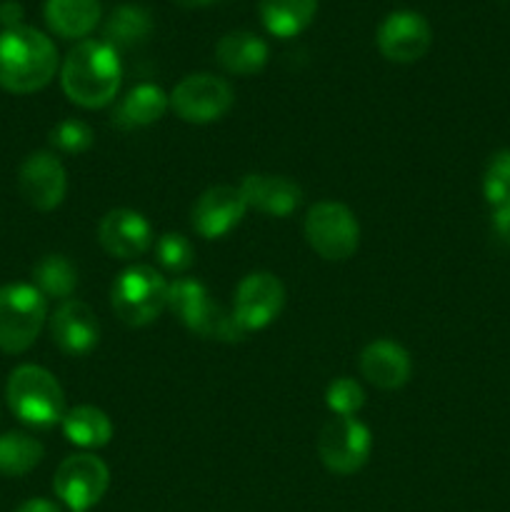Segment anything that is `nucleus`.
<instances>
[{
  "label": "nucleus",
  "instance_id": "1",
  "mask_svg": "<svg viewBox=\"0 0 510 512\" xmlns=\"http://www.w3.org/2000/svg\"><path fill=\"white\" fill-rule=\"evenodd\" d=\"M123 80V65L113 45L105 40H80L70 48L63 68H60V85L70 103L80 108H105L115 100Z\"/></svg>",
  "mask_w": 510,
  "mask_h": 512
},
{
  "label": "nucleus",
  "instance_id": "2",
  "mask_svg": "<svg viewBox=\"0 0 510 512\" xmlns=\"http://www.w3.org/2000/svg\"><path fill=\"white\" fill-rule=\"evenodd\" d=\"M58 73V48L38 28L18 25L0 33V88L15 95L43 90Z\"/></svg>",
  "mask_w": 510,
  "mask_h": 512
},
{
  "label": "nucleus",
  "instance_id": "3",
  "mask_svg": "<svg viewBox=\"0 0 510 512\" xmlns=\"http://www.w3.org/2000/svg\"><path fill=\"white\" fill-rule=\"evenodd\" d=\"M8 408L30 428H53L65 415V395L50 370L40 365H20L5 385Z\"/></svg>",
  "mask_w": 510,
  "mask_h": 512
},
{
  "label": "nucleus",
  "instance_id": "4",
  "mask_svg": "<svg viewBox=\"0 0 510 512\" xmlns=\"http://www.w3.org/2000/svg\"><path fill=\"white\" fill-rule=\"evenodd\" d=\"M168 310L180 318L188 330L198 333L200 338L223 340V343H240L245 330L240 328L233 313L215 303L203 283L193 278H178L168 288Z\"/></svg>",
  "mask_w": 510,
  "mask_h": 512
},
{
  "label": "nucleus",
  "instance_id": "5",
  "mask_svg": "<svg viewBox=\"0 0 510 512\" xmlns=\"http://www.w3.org/2000/svg\"><path fill=\"white\" fill-rule=\"evenodd\" d=\"M170 283L150 265H130L115 278L110 303L115 315L130 328H143L160 318L168 308Z\"/></svg>",
  "mask_w": 510,
  "mask_h": 512
},
{
  "label": "nucleus",
  "instance_id": "6",
  "mask_svg": "<svg viewBox=\"0 0 510 512\" xmlns=\"http://www.w3.org/2000/svg\"><path fill=\"white\" fill-rule=\"evenodd\" d=\"M48 318L45 295L35 285L10 283L0 288V350L25 353L38 340Z\"/></svg>",
  "mask_w": 510,
  "mask_h": 512
},
{
  "label": "nucleus",
  "instance_id": "7",
  "mask_svg": "<svg viewBox=\"0 0 510 512\" xmlns=\"http://www.w3.org/2000/svg\"><path fill=\"white\" fill-rule=\"evenodd\" d=\"M308 245L330 263L353 258L360 243V225L353 210L335 200H320L305 215Z\"/></svg>",
  "mask_w": 510,
  "mask_h": 512
},
{
  "label": "nucleus",
  "instance_id": "8",
  "mask_svg": "<svg viewBox=\"0 0 510 512\" xmlns=\"http://www.w3.org/2000/svg\"><path fill=\"white\" fill-rule=\"evenodd\" d=\"M233 88L228 80L213 73H193L180 80L170 93V108L180 120L193 125H208L223 118L233 108Z\"/></svg>",
  "mask_w": 510,
  "mask_h": 512
},
{
  "label": "nucleus",
  "instance_id": "9",
  "mask_svg": "<svg viewBox=\"0 0 510 512\" xmlns=\"http://www.w3.org/2000/svg\"><path fill=\"white\" fill-rule=\"evenodd\" d=\"M373 435L358 418H340L323 425L318 435V455L325 468L335 475H353L368 463Z\"/></svg>",
  "mask_w": 510,
  "mask_h": 512
},
{
  "label": "nucleus",
  "instance_id": "10",
  "mask_svg": "<svg viewBox=\"0 0 510 512\" xmlns=\"http://www.w3.org/2000/svg\"><path fill=\"white\" fill-rule=\"evenodd\" d=\"M110 485V470L90 453L70 455L55 470L53 490L70 510H88L100 503Z\"/></svg>",
  "mask_w": 510,
  "mask_h": 512
},
{
  "label": "nucleus",
  "instance_id": "11",
  "mask_svg": "<svg viewBox=\"0 0 510 512\" xmlns=\"http://www.w3.org/2000/svg\"><path fill=\"white\" fill-rule=\"evenodd\" d=\"M285 305V288L273 273H250L235 288L233 315L245 333L273 323Z\"/></svg>",
  "mask_w": 510,
  "mask_h": 512
},
{
  "label": "nucleus",
  "instance_id": "12",
  "mask_svg": "<svg viewBox=\"0 0 510 512\" xmlns=\"http://www.w3.org/2000/svg\"><path fill=\"white\" fill-rule=\"evenodd\" d=\"M375 43H378L383 58H388L390 63H415L430 50L433 30L420 13L398 10L380 23Z\"/></svg>",
  "mask_w": 510,
  "mask_h": 512
},
{
  "label": "nucleus",
  "instance_id": "13",
  "mask_svg": "<svg viewBox=\"0 0 510 512\" xmlns=\"http://www.w3.org/2000/svg\"><path fill=\"white\" fill-rule=\"evenodd\" d=\"M18 190L25 203L33 205L40 213L55 210L63 203L65 190H68L63 163L45 150L28 155L18 170Z\"/></svg>",
  "mask_w": 510,
  "mask_h": 512
},
{
  "label": "nucleus",
  "instance_id": "14",
  "mask_svg": "<svg viewBox=\"0 0 510 512\" xmlns=\"http://www.w3.org/2000/svg\"><path fill=\"white\" fill-rule=\"evenodd\" d=\"M248 213L243 193L235 185H213L193 205V228L200 238L218 240L238 228Z\"/></svg>",
  "mask_w": 510,
  "mask_h": 512
},
{
  "label": "nucleus",
  "instance_id": "15",
  "mask_svg": "<svg viewBox=\"0 0 510 512\" xmlns=\"http://www.w3.org/2000/svg\"><path fill=\"white\" fill-rule=\"evenodd\" d=\"M98 240L108 255L118 260H135L153 245V228L138 210L118 208L103 215Z\"/></svg>",
  "mask_w": 510,
  "mask_h": 512
},
{
  "label": "nucleus",
  "instance_id": "16",
  "mask_svg": "<svg viewBox=\"0 0 510 512\" xmlns=\"http://www.w3.org/2000/svg\"><path fill=\"white\" fill-rule=\"evenodd\" d=\"M50 335L65 355L80 358V355H88L90 350H95L100 340V325L90 305L70 298L63 300L50 315Z\"/></svg>",
  "mask_w": 510,
  "mask_h": 512
},
{
  "label": "nucleus",
  "instance_id": "17",
  "mask_svg": "<svg viewBox=\"0 0 510 512\" xmlns=\"http://www.w3.org/2000/svg\"><path fill=\"white\" fill-rule=\"evenodd\" d=\"M238 188L248 208L273 218H288L303 203V188L285 175H245Z\"/></svg>",
  "mask_w": 510,
  "mask_h": 512
},
{
  "label": "nucleus",
  "instance_id": "18",
  "mask_svg": "<svg viewBox=\"0 0 510 512\" xmlns=\"http://www.w3.org/2000/svg\"><path fill=\"white\" fill-rule=\"evenodd\" d=\"M360 373L370 385L380 390L403 388L413 373V363L403 345L395 340H373L360 353Z\"/></svg>",
  "mask_w": 510,
  "mask_h": 512
},
{
  "label": "nucleus",
  "instance_id": "19",
  "mask_svg": "<svg viewBox=\"0 0 510 512\" xmlns=\"http://www.w3.org/2000/svg\"><path fill=\"white\" fill-rule=\"evenodd\" d=\"M170 108V98L163 93V88L153 83H140L133 90H128L125 98L118 100L113 110V125L120 130L148 128L158 123Z\"/></svg>",
  "mask_w": 510,
  "mask_h": 512
},
{
  "label": "nucleus",
  "instance_id": "20",
  "mask_svg": "<svg viewBox=\"0 0 510 512\" xmlns=\"http://www.w3.org/2000/svg\"><path fill=\"white\" fill-rule=\"evenodd\" d=\"M268 43L250 30H233L225 33L215 45V58L220 68L230 75H255L268 63Z\"/></svg>",
  "mask_w": 510,
  "mask_h": 512
},
{
  "label": "nucleus",
  "instance_id": "21",
  "mask_svg": "<svg viewBox=\"0 0 510 512\" xmlns=\"http://www.w3.org/2000/svg\"><path fill=\"white\" fill-rule=\"evenodd\" d=\"M43 15L48 28L65 40H80L100 23V0H45Z\"/></svg>",
  "mask_w": 510,
  "mask_h": 512
},
{
  "label": "nucleus",
  "instance_id": "22",
  "mask_svg": "<svg viewBox=\"0 0 510 512\" xmlns=\"http://www.w3.org/2000/svg\"><path fill=\"white\" fill-rule=\"evenodd\" d=\"M260 23L275 38H295L313 23L318 0H260Z\"/></svg>",
  "mask_w": 510,
  "mask_h": 512
},
{
  "label": "nucleus",
  "instance_id": "23",
  "mask_svg": "<svg viewBox=\"0 0 510 512\" xmlns=\"http://www.w3.org/2000/svg\"><path fill=\"white\" fill-rule=\"evenodd\" d=\"M60 428L70 443L85 450L105 448L113 438V423L95 405H78V408L68 410L60 420Z\"/></svg>",
  "mask_w": 510,
  "mask_h": 512
},
{
  "label": "nucleus",
  "instance_id": "24",
  "mask_svg": "<svg viewBox=\"0 0 510 512\" xmlns=\"http://www.w3.org/2000/svg\"><path fill=\"white\" fill-rule=\"evenodd\" d=\"M153 30V20L150 13L143 5L125 3L110 13V18L105 20L103 28V40L108 45H113L115 50H128L135 45L145 43Z\"/></svg>",
  "mask_w": 510,
  "mask_h": 512
},
{
  "label": "nucleus",
  "instance_id": "25",
  "mask_svg": "<svg viewBox=\"0 0 510 512\" xmlns=\"http://www.w3.org/2000/svg\"><path fill=\"white\" fill-rule=\"evenodd\" d=\"M45 448L38 438L20 430L0 435V475L8 478H20L35 470L43 460Z\"/></svg>",
  "mask_w": 510,
  "mask_h": 512
},
{
  "label": "nucleus",
  "instance_id": "26",
  "mask_svg": "<svg viewBox=\"0 0 510 512\" xmlns=\"http://www.w3.org/2000/svg\"><path fill=\"white\" fill-rule=\"evenodd\" d=\"M33 285L45 298H55L63 303V300H70V295L78 288V268L65 255H45L35 263Z\"/></svg>",
  "mask_w": 510,
  "mask_h": 512
},
{
  "label": "nucleus",
  "instance_id": "27",
  "mask_svg": "<svg viewBox=\"0 0 510 512\" xmlns=\"http://www.w3.org/2000/svg\"><path fill=\"white\" fill-rule=\"evenodd\" d=\"M155 258L170 273H185L195 263V248L185 235L165 233L155 243Z\"/></svg>",
  "mask_w": 510,
  "mask_h": 512
},
{
  "label": "nucleus",
  "instance_id": "28",
  "mask_svg": "<svg viewBox=\"0 0 510 512\" xmlns=\"http://www.w3.org/2000/svg\"><path fill=\"white\" fill-rule=\"evenodd\" d=\"M483 195L493 208L510 203V150H500L490 158L483 175Z\"/></svg>",
  "mask_w": 510,
  "mask_h": 512
},
{
  "label": "nucleus",
  "instance_id": "29",
  "mask_svg": "<svg viewBox=\"0 0 510 512\" xmlns=\"http://www.w3.org/2000/svg\"><path fill=\"white\" fill-rule=\"evenodd\" d=\"M93 130H90L88 123L78 118H68V120H60L50 128V145L58 148L60 153H70V155H78L85 153V150L93 148Z\"/></svg>",
  "mask_w": 510,
  "mask_h": 512
},
{
  "label": "nucleus",
  "instance_id": "30",
  "mask_svg": "<svg viewBox=\"0 0 510 512\" xmlns=\"http://www.w3.org/2000/svg\"><path fill=\"white\" fill-rule=\"evenodd\" d=\"M325 403H328L330 413L340 415V418H355L365 403V393L360 383L353 378H335L325 390Z\"/></svg>",
  "mask_w": 510,
  "mask_h": 512
},
{
  "label": "nucleus",
  "instance_id": "31",
  "mask_svg": "<svg viewBox=\"0 0 510 512\" xmlns=\"http://www.w3.org/2000/svg\"><path fill=\"white\" fill-rule=\"evenodd\" d=\"M493 228H495V235H498L505 245H510V203L495 208Z\"/></svg>",
  "mask_w": 510,
  "mask_h": 512
},
{
  "label": "nucleus",
  "instance_id": "32",
  "mask_svg": "<svg viewBox=\"0 0 510 512\" xmlns=\"http://www.w3.org/2000/svg\"><path fill=\"white\" fill-rule=\"evenodd\" d=\"M20 18H23V8H20L15 0H5L3 5H0V23L5 25V30L8 28H18Z\"/></svg>",
  "mask_w": 510,
  "mask_h": 512
},
{
  "label": "nucleus",
  "instance_id": "33",
  "mask_svg": "<svg viewBox=\"0 0 510 512\" xmlns=\"http://www.w3.org/2000/svg\"><path fill=\"white\" fill-rule=\"evenodd\" d=\"M15 512H60V508L45 498H33V500H25V503Z\"/></svg>",
  "mask_w": 510,
  "mask_h": 512
},
{
  "label": "nucleus",
  "instance_id": "34",
  "mask_svg": "<svg viewBox=\"0 0 510 512\" xmlns=\"http://www.w3.org/2000/svg\"><path fill=\"white\" fill-rule=\"evenodd\" d=\"M170 3L180 5V8H205V5L215 3V0H170Z\"/></svg>",
  "mask_w": 510,
  "mask_h": 512
},
{
  "label": "nucleus",
  "instance_id": "35",
  "mask_svg": "<svg viewBox=\"0 0 510 512\" xmlns=\"http://www.w3.org/2000/svg\"><path fill=\"white\" fill-rule=\"evenodd\" d=\"M73 512H88V510H73Z\"/></svg>",
  "mask_w": 510,
  "mask_h": 512
}]
</instances>
